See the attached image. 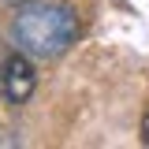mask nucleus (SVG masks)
Here are the masks:
<instances>
[{
	"label": "nucleus",
	"mask_w": 149,
	"mask_h": 149,
	"mask_svg": "<svg viewBox=\"0 0 149 149\" xmlns=\"http://www.w3.org/2000/svg\"><path fill=\"white\" fill-rule=\"evenodd\" d=\"M8 4H26V0H8Z\"/></svg>",
	"instance_id": "obj_4"
},
{
	"label": "nucleus",
	"mask_w": 149,
	"mask_h": 149,
	"mask_svg": "<svg viewBox=\"0 0 149 149\" xmlns=\"http://www.w3.org/2000/svg\"><path fill=\"white\" fill-rule=\"evenodd\" d=\"M34 86H37L34 63L22 52H11L4 60V67H0V90H4V97H8L11 104H22V101H30Z\"/></svg>",
	"instance_id": "obj_2"
},
{
	"label": "nucleus",
	"mask_w": 149,
	"mask_h": 149,
	"mask_svg": "<svg viewBox=\"0 0 149 149\" xmlns=\"http://www.w3.org/2000/svg\"><path fill=\"white\" fill-rule=\"evenodd\" d=\"M11 37L26 56L56 60L74 45L78 37V15L60 0H26L15 11Z\"/></svg>",
	"instance_id": "obj_1"
},
{
	"label": "nucleus",
	"mask_w": 149,
	"mask_h": 149,
	"mask_svg": "<svg viewBox=\"0 0 149 149\" xmlns=\"http://www.w3.org/2000/svg\"><path fill=\"white\" fill-rule=\"evenodd\" d=\"M142 138H146V146H149V112L142 116Z\"/></svg>",
	"instance_id": "obj_3"
}]
</instances>
